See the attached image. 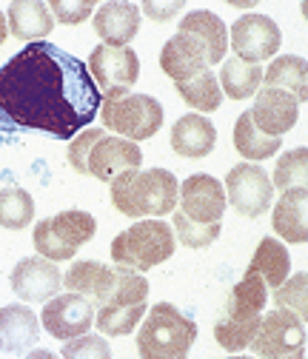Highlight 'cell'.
<instances>
[{
	"label": "cell",
	"mask_w": 308,
	"mask_h": 359,
	"mask_svg": "<svg viewBox=\"0 0 308 359\" xmlns=\"http://www.w3.org/2000/svg\"><path fill=\"white\" fill-rule=\"evenodd\" d=\"M100 106L103 95L86 63L49 40L29 43L0 66V131L74 140Z\"/></svg>",
	"instance_id": "6da1fadb"
},
{
	"label": "cell",
	"mask_w": 308,
	"mask_h": 359,
	"mask_svg": "<svg viewBox=\"0 0 308 359\" xmlns=\"http://www.w3.org/2000/svg\"><path fill=\"white\" fill-rule=\"evenodd\" d=\"M66 291L86 297L95 311L100 308H126V305H140L149 297V283L143 274L128 271L120 265H103L98 259H80L69 268L63 277Z\"/></svg>",
	"instance_id": "7a4b0ae2"
},
{
	"label": "cell",
	"mask_w": 308,
	"mask_h": 359,
	"mask_svg": "<svg viewBox=\"0 0 308 359\" xmlns=\"http://www.w3.org/2000/svg\"><path fill=\"white\" fill-rule=\"evenodd\" d=\"M180 183L168 168L126 171L112 183V205L131 217H166L178 211Z\"/></svg>",
	"instance_id": "3957f363"
},
{
	"label": "cell",
	"mask_w": 308,
	"mask_h": 359,
	"mask_svg": "<svg viewBox=\"0 0 308 359\" xmlns=\"http://www.w3.org/2000/svg\"><path fill=\"white\" fill-rule=\"evenodd\" d=\"M194 339L197 323L171 302H157L138 331V353L140 359H189Z\"/></svg>",
	"instance_id": "277c9868"
},
{
	"label": "cell",
	"mask_w": 308,
	"mask_h": 359,
	"mask_svg": "<svg viewBox=\"0 0 308 359\" xmlns=\"http://www.w3.org/2000/svg\"><path fill=\"white\" fill-rule=\"evenodd\" d=\"M174 248H178V237L174 229L163 219H138L135 226H128L112 240V259L120 268L128 271H152L160 262H166Z\"/></svg>",
	"instance_id": "5b68a950"
},
{
	"label": "cell",
	"mask_w": 308,
	"mask_h": 359,
	"mask_svg": "<svg viewBox=\"0 0 308 359\" xmlns=\"http://www.w3.org/2000/svg\"><path fill=\"white\" fill-rule=\"evenodd\" d=\"M98 231V222L92 214L86 211H60L49 219H40L34 226V248L37 257L52 259V262H63L72 259L77 254L80 245H86Z\"/></svg>",
	"instance_id": "8992f818"
},
{
	"label": "cell",
	"mask_w": 308,
	"mask_h": 359,
	"mask_svg": "<svg viewBox=\"0 0 308 359\" xmlns=\"http://www.w3.org/2000/svg\"><path fill=\"white\" fill-rule=\"evenodd\" d=\"M100 120L109 131H114L117 137L140 143L149 140L160 131L163 126V106L152 95H135L128 92L114 100H103L100 106Z\"/></svg>",
	"instance_id": "52a82bcc"
},
{
	"label": "cell",
	"mask_w": 308,
	"mask_h": 359,
	"mask_svg": "<svg viewBox=\"0 0 308 359\" xmlns=\"http://www.w3.org/2000/svg\"><path fill=\"white\" fill-rule=\"evenodd\" d=\"M92 80L98 83L103 100H114L131 92L140 77V57L131 46H98L86 63Z\"/></svg>",
	"instance_id": "ba28073f"
},
{
	"label": "cell",
	"mask_w": 308,
	"mask_h": 359,
	"mask_svg": "<svg viewBox=\"0 0 308 359\" xmlns=\"http://www.w3.org/2000/svg\"><path fill=\"white\" fill-rule=\"evenodd\" d=\"M226 200L240 217H262L274 200V183L269 171L257 163H237L226 177Z\"/></svg>",
	"instance_id": "9c48e42d"
},
{
	"label": "cell",
	"mask_w": 308,
	"mask_h": 359,
	"mask_svg": "<svg viewBox=\"0 0 308 359\" xmlns=\"http://www.w3.org/2000/svg\"><path fill=\"white\" fill-rule=\"evenodd\" d=\"M248 348L257 359H288L294 353H305V325L291 311L274 308L262 313L257 337Z\"/></svg>",
	"instance_id": "30bf717a"
},
{
	"label": "cell",
	"mask_w": 308,
	"mask_h": 359,
	"mask_svg": "<svg viewBox=\"0 0 308 359\" xmlns=\"http://www.w3.org/2000/svg\"><path fill=\"white\" fill-rule=\"evenodd\" d=\"M283 43L280 26L269 15H243L232 26V49L234 57L260 66L262 60H272Z\"/></svg>",
	"instance_id": "8fae6325"
},
{
	"label": "cell",
	"mask_w": 308,
	"mask_h": 359,
	"mask_svg": "<svg viewBox=\"0 0 308 359\" xmlns=\"http://www.w3.org/2000/svg\"><path fill=\"white\" fill-rule=\"evenodd\" d=\"M98 317V311L95 305L80 297V294H58L46 302V308H43V328H46V334H52L55 339H77L83 334H89L92 331V323Z\"/></svg>",
	"instance_id": "7c38bea8"
},
{
	"label": "cell",
	"mask_w": 308,
	"mask_h": 359,
	"mask_svg": "<svg viewBox=\"0 0 308 359\" xmlns=\"http://www.w3.org/2000/svg\"><path fill=\"white\" fill-rule=\"evenodd\" d=\"M180 208L189 219L203 222V226H211V222H220L226 214V189L217 177L211 174H192L183 180L180 186Z\"/></svg>",
	"instance_id": "4fadbf2b"
},
{
	"label": "cell",
	"mask_w": 308,
	"mask_h": 359,
	"mask_svg": "<svg viewBox=\"0 0 308 359\" xmlns=\"http://www.w3.org/2000/svg\"><path fill=\"white\" fill-rule=\"evenodd\" d=\"M9 283L23 302H49L52 297H58L63 285V274L52 259L26 257L12 268Z\"/></svg>",
	"instance_id": "5bb4252c"
},
{
	"label": "cell",
	"mask_w": 308,
	"mask_h": 359,
	"mask_svg": "<svg viewBox=\"0 0 308 359\" xmlns=\"http://www.w3.org/2000/svg\"><path fill=\"white\" fill-rule=\"evenodd\" d=\"M140 165H143L140 146L123 137H112V134H103L89 154V174L98 177L100 183H114L126 171H140Z\"/></svg>",
	"instance_id": "9a60e30c"
},
{
	"label": "cell",
	"mask_w": 308,
	"mask_h": 359,
	"mask_svg": "<svg viewBox=\"0 0 308 359\" xmlns=\"http://www.w3.org/2000/svg\"><path fill=\"white\" fill-rule=\"evenodd\" d=\"M297 117H300V103L288 92H280V88H260L257 92L251 120L262 134L283 137L286 131L297 126Z\"/></svg>",
	"instance_id": "2e32d148"
},
{
	"label": "cell",
	"mask_w": 308,
	"mask_h": 359,
	"mask_svg": "<svg viewBox=\"0 0 308 359\" xmlns=\"http://www.w3.org/2000/svg\"><path fill=\"white\" fill-rule=\"evenodd\" d=\"M180 34H189L206 55L208 66H217L226 60L229 52V29L214 12L208 9H194L180 20Z\"/></svg>",
	"instance_id": "e0dca14e"
},
{
	"label": "cell",
	"mask_w": 308,
	"mask_h": 359,
	"mask_svg": "<svg viewBox=\"0 0 308 359\" xmlns=\"http://www.w3.org/2000/svg\"><path fill=\"white\" fill-rule=\"evenodd\" d=\"M95 32L103 46H128L140 32V6L126 0H109L95 12Z\"/></svg>",
	"instance_id": "ac0fdd59"
},
{
	"label": "cell",
	"mask_w": 308,
	"mask_h": 359,
	"mask_svg": "<svg viewBox=\"0 0 308 359\" xmlns=\"http://www.w3.org/2000/svg\"><path fill=\"white\" fill-rule=\"evenodd\" d=\"M160 69L174 80V83H189L197 74H203L208 69L206 55L189 34H174L171 40H166V46L160 52Z\"/></svg>",
	"instance_id": "d6986e66"
},
{
	"label": "cell",
	"mask_w": 308,
	"mask_h": 359,
	"mask_svg": "<svg viewBox=\"0 0 308 359\" xmlns=\"http://www.w3.org/2000/svg\"><path fill=\"white\" fill-rule=\"evenodd\" d=\"M6 23H9V34L26 43L46 40L55 29L49 4H43V0H12V6L6 12Z\"/></svg>",
	"instance_id": "ffe728a7"
},
{
	"label": "cell",
	"mask_w": 308,
	"mask_h": 359,
	"mask_svg": "<svg viewBox=\"0 0 308 359\" xmlns=\"http://www.w3.org/2000/svg\"><path fill=\"white\" fill-rule=\"evenodd\" d=\"M217 143V128L203 114H183L171 128V149L180 157L200 160L214 151Z\"/></svg>",
	"instance_id": "44dd1931"
},
{
	"label": "cell",
	"mask_w": 308,
	"mask_h": 359,
	"mask_svg": "<svg viewBox=\"0 0 308 359\" xmlns=\"http://www.w3.org/2000/svg\"><path fill=\"white\" fill-rule=\"evenodd\" d=\"M272 229L283 243H308V191H283L272 214Z\"/></svg>",
	"instance_id": "7402d4cb"
},
{
	"label": "cell",
	"mask_w": 308,
	"mask_h": 359,
	"mask_svg": "<svg viewBox=\"0 0 308 359\" xmlns=\"http://www.w3.org/2000/svg\"><path fill=\"white\" fill-rule=\"evenodd\" d=\"M37 337H40V323L32 308H26L23 302L0 308V339H4V348L9 353L20 356L32 351Z\"/></svg>",
	"instance_id": "603a6c76"
},
{
	"label": "cell",
	"mask_w": 308,
	"mask_h": 359,
	"mask_svg": "<svg viewBox=\"0 0 308 359\" xmlns=\"http://www.w3.org/2000/svg\"><path fill=\"white\" fill-rule=\"evenodd\" d=\"M248 274H257L262 283H266L269 291H277L288 274H291V257H288V248L274 240V237H266V240H260L248 268H246Z\"/></svg>",
	"instance_id": "cb8c5ba5"
},
{
	"label": "cell",
	"mask_w": 308,
	"mask_h": 359,
	"mask_svg": "<svg viewBox=\"0 0 308 359\" xmlns=\"http://www.w3.org/2000/svg\"><path fill=\"white\" fill-rule=\"evenodd\" d=\"M262 88H280V92H288L297 103H305L308 100V63L300 55L274 57L266 74H262Z\"/></svg>",
	"instance_id": "d4e9b609"
},
{
	"label": "cell",
	"mask_w": 308,
	"mask_h": 359,
	"mask_svg": "<svg viewBox=\"0 0 308 359\" xmlns=\"http://www.w3.org/2000/svg\"><path fill=\"white\" fill-rule=\"evenodd\" d=\"M269 302V288L257 274H248L232 288V297H229V305H226V317L229 320H240V323H248V320H260L262 317V308Z\"/></svg>",
	"instance_id": "484cf974"
},
{
	"label": "cell",
	"mask_w": 308,
	"mask_h": 359,
	"mask_svg": "<svg viewBox=\"0 0 308 359\" xmlns=\"http://www.w3.org/2000/svg\"><path fill=\"white\" fill-rule=\"evenodd\" d=\"M262 74H266V69L246 63L240 57H229V60H223V69H220V88H223V95H229L232 100H248L251 95L260 92Z\"/></svg>",
	"instance_id": "4316f807"
},
{
	"label": "cell",
	"mask_w": 308,
	"mask_h": 359,
	"mask_svg": "<svg viewBox=\"0 0 308 359\" xmlns=\"http://www.w3.org/2000/svg\"><path fill=\"white\" fill-rule=\"evenodd\" d=\"M283 146V137H269V134H262L254 120H251V111H243L234 123V149L240 157H246L248 163L251 160H269L280 151Z\"/></svg>",
	"instance_id": "83f0119b"
},
{
	"label": "cell",
	"mask_w": 308,
	"mask_h": 359,
	"mask_svg": "<svg viewBox=\"0 0 308 359\" xmlns=\"http://www.w3.org/2000/svg\"><path fill=\"white\" fill-rule=\"evenodd\" d=\"M174 88H178V95L197 111H217L220 103H223V88H220V80L211 74V69H206L203 74H197L194 80L189 83H174Z\"/></svg>",
	"instance_id": "f1b7e54d"
},
{
	"label": "cell",
	"mask_w": 308,
	"mask_h": 359,
	"mask_svg": "<svg viewBox=\"0 0 308 359\" xmlns=\"http://www.w3.org/2000/svg\"><path fill=\"white\" fill-rule=\"evenodd\" d=\"M272 183L280 191H308V149H291L280 154Z\"/></svg>",
	"instance_id": "f546056e"
},
{
	"label": "cell",
	"mask_w": 308,
	"mask_h": 359,
	"mask_svg": "<svg viewBox=\"0 0 308 359\" xmlns=\"http://www.w3.org/2000/svg\"><path fill=\"white\" fill-rule=\"evenodd\" d=\"M34 219V200L29 191L9 186L0 189V226L9 231H20Z\"/></svg>",
	"instance_id": "4dcf8cb0"
},
{
	"label": "cell",
	"mask_w": 308,
	"mask_h": 359,
	"mask_svg": "<svg viewBox=\"0 0 308 359\" xmlns=\"http://www.w3.org/2000/svg\"><path fill=\"white\" fill-rule=\"evenodd\" d=\"M149 313V305L140 302V305H126V308H100L98 317H95V325L100 334L106 337H126L138 328V323Z\"/></svg>",
	"instance_id": "1f68e13d"
},
{
	"label": "cell",
	"mask_w": 308,
	"mask_h": 359,
	"mask_svg": "<svg viewBox=\"0 0 308 359\" xmlns=\"http://www.w3.org/2000/svg\"><path fill=\"white\" fill-rule=\"evenodd\" d=\"M262 320V317H260ZM260 320H248V323H240V320H229L223 317L217 325H214V339L220 348H226L229 353H240L246 351L254 337H257V328H260Z\"/></svg>",
	"instance_id": "d6a6232c"
},
{
	"label": "cell",
	"mask_w": 308,
	"mask_h": 359,
	"mask_svg": "<svg viewBox=\"0 0 308 359\" xmlns=\"http://www.w3.org/2000/svg\"><path fill=\"white\" fill-rule=\"evenodd\" d=\"M274 305L283 311H291L300 323H308V271L288 277L274 291Z\"/></svg>",
	"instance_id": "836d02e7"
},
{
	"label": "cell",
	"mask_w": 308,
	"mask_h": 359,
	"mask_svg": "<svg viewBox=\"0 0 308 359\" xmlns=\"http://www.w3.org/2000/svg\"><path fill=\"white\" fill-rule=\"evenodd\" d=\"M171 222H174V234H178V240L186 245V248H206V245H211L217 237H220V231H223V226L220 222H211V226H203V222H194V219H189L183 211H174L171 214Z\"/></svg>",
	"instance_id": "e575fe53"
},
{
	"label": "cell",
	"mask_w": 308,
	"mask_h": 359,
	"mask_svg": "<svg viewBox=\"0 0 308 359\" xmlns=\"http://www.w3.org/2000/svg\"><path fill=\"white\" fill-rule=\"evenodd\" d=\"M63 359H112V348L100 334H83L77 339L63 342Z\"/></svg>",
	"instance_id": "d590c367"
},
{
	"label": "cell",
	"mask_w": 308,
	"mask_h": 359,
	"mask_svg": "<svg viewBox=\"0 0 308 359\" xmlns=\"http://www.w3.org/2000/svg\"><path fill=\"white\" fill-rule=\"evenodd\" d=\"M106 134V128H83L77 137L69 143V165L77 174H89V154L95 149V143Z\"/></svg>",
	"instance_id": "8d00e7d4"
},
{
	"label": "cell",
	"mask_w": 308,
	"mask_h": 359,
	"mask_svg": "<svg viewBox=\"0 0 308 359\" xmlns=\"http://www.w3.org/2000/svg\"><path fill=\"white\" fill-rule=\"evenodd\" d=\"M49 12H52V18H55L58 23L77 26V23H83V20L92 18L95 0H52Z\"/></svg>",
	"instance_id": "74e56055"
},
{
	"label": "cell",
	"mask_w": 308,
	"mask_h": 359,
	"mask_svg": "<svg viewBox=\"0 0 308 359\" xmlns=\"http://www.w3.org/2000/svg\"><path fill=\"white\" fill-rule=\"evenodd\" d=\"M180 9H183L180 0H174V4H152V0H149V4H143V6H140V15H149L152 20L166 23V20H171L174 15H178Z\"/></svg>",
	"instance_id": "f35d334b"
},
{
	"label": "cell",
	"mask_w": 308,
	"mask_h": 359,
	"mask_svg": "<svg viewBox=\"0 0 308 359\" xmlns=\"http://www.w3.org/2000/svg\"><path fill=\"white\" fill-rule=\"evenodd\" d=\"M23 359H60L58 353H52V351H43V348H37V351H32L29 356H23Z\"/></svg>",
	"instance_id": "ab89813d"
},
{
	"label": "cell",
	"mask_w": 308,
	"mask_h": 359,
	"mask_svg": "<svg viewBox=\"0 0 308 359\" xmlns=\"http://www.w3.org/2000/svg\"><path fill=\"white\" fill-rule=\"evenodd\" d=\"M6 34H9V23H6V15L0 12V46H4V40H6Z\"/></svg>",
	"instance_id": "60d3db41"
},
{
	"label": "cell",
	"mask_w": 308,
	"mask_h": 359,
	"mask_svg": "<svg viewBox=\"0 0 308 359\" xmlns=\"http://www.w3.org/2000/svg\"><path fill=\"white\" fill-rule=\"evenodd\" d=\"M232 6H237V9H254V4L257 0H229Z\"/></svg>",
	"instance_id": "b9f144b4"
},
{
	"label": "cell",
	"mask_w": 308,
	"mask_h": 359,
	"mask_svg": "<svg viewBox=\"0 0 308 359\" xmlns=\"http://www.w3.org/2000/svg\"><path fill=\"white\" fill-rule=\"evenodd\" d=\"M300 9H302V18H305V20H308V0H305V4H302V6H300Z\"/></svg>",
	"instance_id": "7bdbcfd3"
},
{
	"label": "cell",
	"mask_w": 308,
	"mask_h": 359,
	"mask_svg": "<svg viewBox=\"0 0 308 359\" xmlns=\"http://www.w3.org/2000/svg\"><path fill=\"white\" fill-rule=\"evenodd\" d=\"M288 359H305V353H294V356H288Z\"/></svg>",
	"instance_id": "ee69618b"
},
{
	"label": "cell",
	"mask_w": 308,
	"mask_h": 359,
	"mask_svg": "<svg viewBox=\"0 0 308 359\" xmlns=\"http://www.w3.org/2000/svg\"><path fill=\"white\" fill-rule=\"evenodd\" d=\"M229 359H254V356H229Z\"/></svg>",
	"instance_id": "f6af8a7d"
},
{
	"label": "cell",
	"mask_w": 308,
	"mask_h": 359,
	"mask_svg": "<svg viewBox=\"0 0 308 359\" xmlns=\"http://www.w3.org/2000/svg\"><path fill=\"white\" fill-rule=\"evenodd\" d=\"M0 348H4V339H0Z\"/></svg>",
	"instance_id": "bcb514c9"
}]
</instances>
